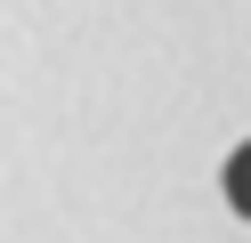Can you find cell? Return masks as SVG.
<instances>
[{"label": "cell", "mask_w": 251, "mask_h": 243, "mask_svg": "<svg viewBox=\"0 0 251 243\" xmlns=\"http://www.w3.org/2000/svg\"><path fill=\"white\" fill-rule=\"evenodd\" d=\"M227 211H235V219H251V138L227 154Z\"/></svg>", "instance_id": "1"}]
</instances>
